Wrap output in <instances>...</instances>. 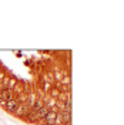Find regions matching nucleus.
Segmentation results:
<instances>
[{
	"instance_id": "obj_6",
	"label": "nucleus",
	"mask_w": 124,
	"mask_h": 125,
	"mask_svg": "<svg viewBox=\"0 0 124 125\" xmlns=\"http://www.w3.org/2000/svg\"><path fill=\"white\" fill-rule=\"evenodd\" d=\"M59 115H62L63 124L70 125V121H71V112H70V111H62V112H59Z\"/></svg>"
},
{
	"instance_id": "obj_3",
	"label": "nucleus",
	"mask_w": 124,
	"mask_h": 125,
	"mask_svg": "<svg viewBox=\"0 0 124 125\" xmlns=\"http://www.w3.org/2000/svg\"><path fill=\"white\" fill-rule=\"evenodd\" d=\"M17 107H19V101H17L16 98H12V100H9V101L4 104L3 108L6 109L9 114H14L16 109H17Z\"/></svg>"
},
{
	"instance_id": "obj_4",
	"label": "nucleus",
	"mask_w": 124,
	"mask_h": 125,
	"mask_svg": "<svg viewBox=\"0 0 124 125\" xmlns=\"http://www.w3.org/2000/svg\"><path fill=\"white\" fill-rule=\"evenodd\" d=\"M29 111H30V108L26 105V104H19V107H17V109H16V117L22 118V119H24L26 118V115L29 114Z\"/></svg>"
},
{
	"instance_id": "obj_8",
	"label": "nucleus",
	"mask_w": 124,
	"mask_h": 125,
	"mask_svg": "<svg viewBox=\"0 0 124 125\" xmlns=\"http://www.w3.org/2000/svg\"><path fill=\"white\" fill-rule=\"evenodd\" d=\"M16 57H19V58H22V57H23V54H22V51H17V53H16Z\"/></svg>"
},
{
	"instance_id": "obj_5",
	"label": "nucleus",
	"mask_w": 124,
	"mask_h": 125,
	"mask_svg": "<svg viewBox=\"0 0 124 125\" xmlns=\"http://www.w3.org/2000/svg\"><path fill=\"white\" fill-rule=\"evenodd\" d=\"M50 111L49 107H41L40 109H37L36 112H34V117H36V121H37V124H39V121H41L43 118L47 115V112Z\"/></svg>"
},
{
	"instance_id": "obj_1",
	"label": "nucleus",
	"mask_w": 124,
	"mask_h": 125,
	"mask_svg": "<svg viewBox=\"0 0 124 125\" xmlns=\"http://www.w3.org/2000/svg\"><path fill=\"white\" fill-rule=\"evenodd\" d=\"M57 118H59V111L57 109H50L41 121H43V125H54Z\"/></svg>"
},
{
	"instance_id": "obj_9",
	"label": "nucleus",
	"mask_w": 124,
	"mask_h": 125,
	"mask_svg": "<svg viewBox=\"0 0 124 125\" xmlns=\"http://www.w3.org/2000/svg\"><path fill=\"white\" fill-rule=\"evenodd\" d=\"M4 88H6V85H4L3 83H0V91H1V90H4Z\"/></svg>"
},
{
	"instance_id": "obj_2",
	"label": "nucleus",
	"mask_w": 124,
	"mask_h": 125,
	"mask_svg": "<svg viewBox=\"0 0 124 125\" xmlns=\"http://www.w3.org/2000/svg\"><path fill=\"white\" fill-rule=\"evenodd\" d=\"M12 98H13V91H12V90L4 88V90L0 91V105H1V107H4V104H6L9 100H12Z\"/></svg>"
},
{
	"instance_id": "obj_7",
	"label": "nucleus",
	"mask_w": 124,
	"mask_h": 125,
	"mask_svg": "<svg viewBox=\"0 0 124 125\" xmlns=\"http://www.w3.org/2000/svg\"><path fill=\"white\" fill-rule=\"evenodd\" d=\"M41 107H44V101H43L41 98H37L36 101L33 102V107H31V109H33V111H37V109H40Z\"/></svg>"
}]
</instances>
